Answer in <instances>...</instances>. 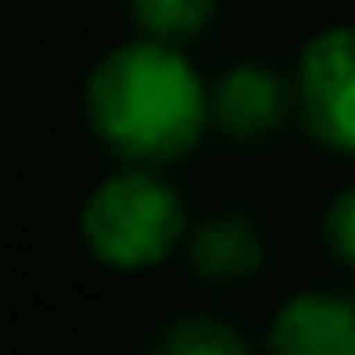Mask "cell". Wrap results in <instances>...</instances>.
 <instances>
[{
	"label": "cell",
	"mask_w": 355,
	"mask_h": 355,
	"mask_svg": "<svg viewBox=\"0 0 355 355\" xmlns=\"http://www.w3.org/2000/svg\"><path fill=\"white\" fill-rule=\"evenodd\" d=\"M156 350H171V355H239L243 350V336L229 321L200 311V316H175L156 336Z\"/></svg>",
	"instance_id": "obj_8"
},
{
	"label": "cell",
	"mask_w": 355,
	"mask_h": 355,
	"mask_svg": "<svg viewBox=\"0 0 355 355\" xmlns=\"http://www.w3.org/2000/svg\"><path fill=\"white\" fill-rule=\"evenodd\" d=\"M292 107L321 146L355 156V30L350 25H336L306 40L292 73Z\"/></svg>",
	"instance_id": "obj_3"
},
{
	"label": "cell",
	"mask_w": 355,
	"mask_h": 355,
	"mask_svg": "<svg viewBox=\"0 0 355 355\" xmlns=\"http://www.w3.org/2000/svg\"><path fill=\"white\" fill-rule=\"evenodd\" d=\"M83 103L103 146L137 166H171L205 137V127H214L200 69L180 44L156 35L103 54L88 73Z\"/></svg>",
	"instance_id": "obj_1"
},
{
	"label": "cell",
	"mask_w": 355,
	"mask_h": 355,
	"mask_svg": "<svg viewBox=\"0 0 355 355\" xmlns=\"http://www.w3.org/2000/svg\"><path fill=\"white\" fill-rule=\"evenodd\" d=\"M214 6L219 0H132V20L141 25V35L185 44L214 20Z\"/></svg>",
	"instance_id": "obj_7"
},
{
	"label": "cell",
	"mask_w": 355,
	"mask_h": 355,
	"mask_svg": "<svg viewBox=\"0 0 355 355\" xmlns=\"http://www.w3.org/2000/svg\"><path fill=\"white\" fill-rule=\"evenodd\" d=\"M268 345L287 355H355V292H297L277 306Z\"/></svg>",
	"instance_id": "obj_4"
},
{
	"label": "cell",
	"mask_w": 355,
	"mask_h": 355,
	"mask_svg": "<svg viewBox=\"0 0 355 355\" xmlns=\"http://www.w3.org/2000/svg\"><path fill=\"white\" fill-rule=\"evenodd\" d=\"M78 229L107 268H151L185 243V205L156 166L132 161L83 200Z\"/></svg>",
	"instance_id": "obj_2"
},
{
	"label": "cell",
	"mask_w": 355,
	"mask_h": 355,
	"mask_svg": "<svg viewBox=\"0 0 355 355\" xmlns=\"http://www.w3.org/2000/svg\"><path fill=\"white\" fill-rule=\"evenodd\" d=\"M326 243H331V253L355 272V185H345V190L331 200V209H326Z\"/></svg>",
	"instance_id": "obj_9"
},
{
	"label": "cell",
	"mask_w": 355,
	"mask_h": 355,
	"mask_svg": "<svg viewBox=\"0 0 355 355\" xmlns=\"http://www.w3.org/2000/svg\"><path fill=\"white\" fill-rule=\"evenodd\" d=\"M287 103H292V88L272 69H263V64H234L209 88V117H214V127L224 137H239V141L268 137L287 117Z\"/></svg>",
	"instance_id": "obj_5"
},
{
	"label": "cell",
	"mask_w": 355,
	"mask_h": 355,
	"mask_svg": "<svg viewBox=\"0 0 355 355\" xmlns=\"http://www.w3.org/2000/svg\"><path fill=\"white\" fill-rule=\"evenodd\" d=\"M190 268L205 282H248L263 268V234L248 214H214L185 239Z\"/></svg>",
	"instance_id": "obj_6"
}]
</instances>
